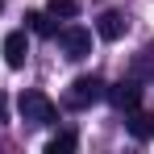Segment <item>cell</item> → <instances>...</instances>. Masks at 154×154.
Listing matches in <instances>:
<instances>
[{
  "label": "cell",
  "mask_w": 154,
  "mask_h": 154,
  "mask_svg": "<svg viewBox=\"0 0 154 154\" xmlns=\"http://www.w3.org/2000/svg\"><path fill=\"white\" fill-rule=\"evenodd\" d=\"M104 96V83L96 75H79L71 88H67V96H63V104L67 108H88V104H96Z\"/></svg>",
  "instance_id": "6da1fadb"
},
{
  "label": "cell",
  "mask_w": 154,
  "mask_h": 154,
  "mask_svg": "<svg viewBox=\"0 0 154 154\" xmlns=\"http://www.w3.org/2000/svg\"><path fill=\"white\" fill-rule=\"evenodd\" d=\"M21 117L33 125H54L58 121V108H54L42 92H21Z\"/></svg>",
  "instance_id": "7a4b0ae2"
},
{
  "label": "cell",
  "mask_w": 154,
  "mask_h": 154,
  "mask_svg": "<svg viewBox=\"0 0 154 154\" xmlns=\"http://www.w3.org/2000/svg\"><path fill=\"white\" fill-rule=\"evenodd\" d=\"M58 46L67 50V58L79 63V58L92 54V33H88L83 25H63V29H58Z\"/></svg>",
  "instance_id": "3957f363"
},
{
  "label": "cell",
  "mask_w": 154,
  "mask_h": 154,
  "mask_svg": "<svg viewBox=\"0 0 154 154\" xmlns=\"http://www.w3.org/2000/svg\"><path fill=\"white\" fill-rule=\"evenodd\" d=\"M108 100L117 104L121 112L137 108V104H142V83H137V79H121V83H112V88H108Z\"/></svg>",
  "instance_id": "277c9868"
},
{
  "label": "cell",
  "mask_w": 154,
  "mask_h": 154,
  "mask_svg": "<svg viewBox=\"0 0 154 154\" xmlns=\"http://www.w3.org/2000/svg\"><path fill=\"white\" fill-rule=\"evenodd\" d=\"M25 58H29V38H25V29H13V33L4 38V63H8L13 71H21Z\"/></svg>",
  "instance_id": "5b68a950"
},
{
  "label": "cell",
  "mask_w": 154,
  "mask_h": 154,
  "mask_svg": "<svg viewBox=\"0 0 154 154\" xmlns=\"http://www.w3.org/2000/svg\"><path fill=\"white\" fill-rule=\"evenodd\" d=\"M125 125H129V133H133L137 142H150V137H154V112L129 108V112H125Z\"/></svg>",
  "instance_id": "8992f818"
},
{
  "label": "cell",
  "mask_w": 154,
  "mask_h": 154,
  "mask_svg": "<svg viewBox=\"0 0 154 154\" xmlns=\"http://www.w3.org/2000/svg\"><path fill=\"white\" fill-rule=\"evenodd\" d=\"M129 21L117 13V8H108V13H100V21H96V33H100L104 42H117V38H125Z\"/></svg>",
  "instance_id": "52a82bcc"
},
{
  "label": "cell",
  "mask_w": 154,
  "mask_h": 154,
  "mask_svg": "<svg viewBox=\"0 0 154 154\" xmlns=\"http://www.w3.org/2000/svg\"><path fill=\"white\" fill-rule=\"evenodd\" d=\"M79 146V137L71 133V129H63V133H54L50 142H46V154H71Z\"/></svg>",
  "instance_id": "ba28073f"
},
{
  "label": "cell",
  "mask_w": 154,
  "mask_h": 154,
  "mask_svg": "<svg viewBox=\"0 0 154 154\" xmlns=\"http://www.w3.org/2000/svg\"><path fill=\"white\" fill-rule=\"evenodd\" d=\"M150 75H154V46H146V50L133 58V79H137V83H146Z\"/></svg>",
  "instance_id": "9c48e42d"
},
{
  "label": "cell",
  "mask_w": 154,
  "mask_h": 154,
  "mask_svg": "<svg viewBox=\"0 0 154 154\" xmlns=\"http://www.w3.org/2000/svg\"><path fill=\"white\" fill-rule=\"evenodd\" d=\"M25 25L33 29L38 38H54V33H58V29H54V21L46 17V13H29V17H25Z\"/></svg>",
  "instance_id": "30bf717a"
},
{
  "label": "cell",
  "mask_w": 154,
  "mask_h": 154,
  "mask_svg": "<svg viewBox=\"0 0 154 154\" xmlns=\"http://www.w3.org/2000/svg\"><path fill=\"white\" fill-rule=\"evenodd\" d=\"M79 0H50V17H75Z\"/></svg>",
  "instance_id": "8fae6325"
},
{
  "label": "cell",
  "mask_w": 154,
  "mask_h": 154,
  "mask_svg": "<svg viewBox=\"0 0 154 154\" xmlns=\"http://www.w3.org/2000/svg\"><path fill=\"white\" fill-rule=\"evenodd\" d=\"M0 121H8V100H4V92H0Z\"/></svg>",
  "instance_id": "7c38bea8"
},
{
  "label": "cell",
  "mask_w": 154,
  "mask_h": 154,
  "mask_svg": "<svg viewBox=\"0 0 154 154\" xmlns=\"http://www.w3.org/2000/svg\"><path fill=\"white\" fill-rule=\"evenodd\" d=\"M0 8H4V0H0Z\"/></svg>",
  "instance_id": "4fadbf2b"
}]
</instances>
